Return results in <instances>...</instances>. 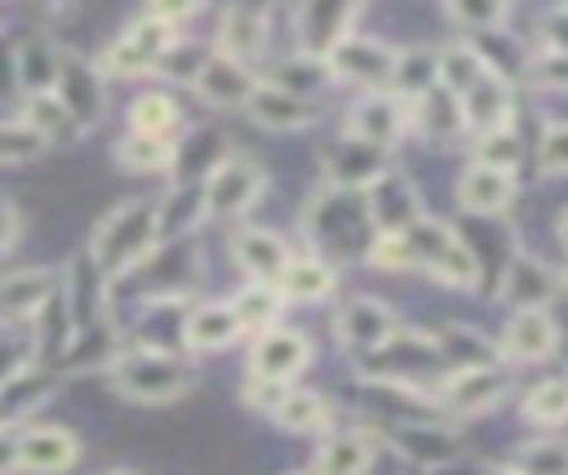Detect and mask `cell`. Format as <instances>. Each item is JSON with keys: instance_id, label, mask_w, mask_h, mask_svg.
<instances>
[{"instance_id": "32", "label": "cell", "mask_w": 568, "mask_h": 475, "mask_svg": "<svg viewBox=\"0 0 568 475\" xmlns=\"http://www.w3.org/2000/svg\"><path fill=\"white\" fill-rule=\"evenodd\" d=\"M373 462V439L364 431H333L315 453V475H364Z\"/></svg>"}, {"instance_id": "22", "label": "cell", "mask_w": 568, "mask_h": 475, "mask_svg": "<svg viewBox=\"0 0 568 475\" xmlns=\"http://www.w3.org/2000/svg\"><path fill=\"white\" fill-rule=\"evenodd\" d=\"M559 346V324L550 320V311H510L506 329H501V360H546Z\"/></svg>"}, {"instance_id": "7", "label": "cell", "mask_w": 568, "mask_h": 475, "mask_svg": "<svg viewBox=\"0 0 568 475\" xmlns=\"http://www.w3.org/2000/svg\"><path fill=\"white\" fill-rule=\"evenodd\" d=\"M395 62H399V49H395V44L373 40V36H359V31H351V36L328 53L333 75L355 80V84H364L368 93H386V89H390Z\"/></svg>"}, {"instance_id": "8", "label": "cell", "mask_w": 568, "mask_h": 475, "mask_svg": "<svg viewBox=\"0 0 568 475\" xmlns=\"http://www.w3.org/2000/svg\"><path fill=\"white\" fill-rule=\"evenodd\" d=\"M324 173H328V186H337V191H368L390 173V151L342 133L324 151Z\"/></svg>"}, {"instance_id": "31", "label": "cell", "mask_w": 568, "mask_h": 475, "mask_svg": "<svg viewBox=\"0 0 568 475\" xmlns=\"http://www.w3.org/2000/svg\"><path fill=\"white\" fill-rule=\"evenodd\" d=\"M413 129L426 133L430 142H453V138L470 133V129H466V115H462V102H457L444 84L430 89L422 102H413Z\"/></svg>"}, {"instance_id": "5", "label": "cell", "mask_w": 568, "mask_h": 475, "mask_svg": "<svg viewBox=\"0 0 568 475\" xmlns=\"http://www.w3.org/2000/svg\"><path fill=\"white\" fill-rule=\"evenodd\" d=\"M262 186H266V173H262L257 160H248V155H226V160L204 178V213L217 218V222H235V218H244V213L257 204Z\"/></svg>"}, {"instance_id": "47", "label": "cell", "mask_w": 568, "mask_h": 475, "mask_svg": "<svg viewBox=\"0 0 568 475\" xmlns=\"http://www.w3.org/2000/svg\"><path fill=\"white\" fill-rule=\"evenodd\" d=\"M541 49L546 53H568V4H555L541 13Z\"/></svg>"}, {"instance_id": "48", "label": "cell", "mask_w": 568, "mask_h": 475, "mask_svg": "<svg viewBox=\"0 0 568 475\" xmlns=\"http://www.w3.org/2000/svg\"><path fill=\"white\" fill-rule=\"evenodd\" d=\"M532 75L541 80V84H550V89H568V53H537V62H532Z\"/></svg>"}, {"instance_id": "3", "label": "cell", "mask_w": 568, "mask_h": 475, "mask_svg": "<svg viewBox=\"0 0 568 475\" xmlns=\"http://www.w3.org/2000/svg\"><path fill=\"white\" fill-rule=\"evenodd\" d=\"M182 40V31L178 27H169L164 18H155L151 9L146 13H138L111 44H106V53H102V71H111V75H151L169 53H173V44Z\"/></svg>"}, {"instance_id": "53", "label": "cell", "mask_w": 568, "mask_h": 475, "mask_svg": "<svg viewBox=\"0 0 568 475\" xmlns=\"http://www.w3.org/2000/svg\"><path fill=\"white\" fill-rule=\"evenodd\" d=\"M293 475H315V471H293Z\"/></svg>"}, {"instance_id": "35", "label": "cell", "mask_w": 568, "mask_h": 475, "mask_svg": "<svg viewBox=\"0 0 568 475\" xmlns=\"http://www.w3.org/2000/svg\"><path fill=\"white\" fill-rule=\"evenodd\" d=\"M49 386H53V377L36 364H27L18 377H9L0 386V426H22V417L49 400Z\"/></svg>"}, {"instance_id": "27", "label": "cell", "mask_w": 568, "mask_h": 475, "mask_svg": "<svg viewBox=\"0 0 568 475\" xmlns=\"http://www.w3.org/2000/svg\"><path fill=\"white\" fill-rule=\"evenodd\" d=\"M510 200H515V178H510V173L470 164V169L457 178V204H462L466 213H475V218H497Z\"/></svg>"}, {"instance_id": "2", "label": "cell", "mask_w": 568, "mask_h": 475, "mask_svg": "<svg viewBox=\"0 0 568 475\" xmlns=\"http://www.w3.org/2000/svg\"><path fill=\"white\" fill-rule=\"evenodd\" d=\"M191 382H195V368L173 346H133L111 355V386L138 404H169L186 395Z\"/></svg>"}, {"instance_id": "21", "label": "cell", "mask_w": 568, "mask_h": 475, "mask_svg": "<svg viewBox=\"0 0 568 475\" xmlns=\"http://www.w3.org/2000/svg\"><path fill=\"white\" fill-rule=\"evenodd\" d=\"M386 439L399 457L417 466H444L457 457V435L439 422H386Z\"/></svg>"}, {"instance_id": "10", "label": "cell", "mask_w": 568, "mask_h": 475, "mask_svg": "<svg viewBox=\"0 0 568 475\" xmlns=\"http://www.w3.org/2000/svg\"><path fill=\"white\" fill-rule=\"evenodd\" d=\"M62 107L71 111V120L80 129H93L102 115H106V80H102V67L89 62L84 53H62V71H58V89Z\"/></svg>"}, {"instance_id": "4", "label": "cell", "mask_w": 568, "mask_h": 475, "mask_svg": "<svg viewBox=\"0 0 568 475\" xmlns=\"http://www.w3.org/2000/svg\"><path fill=\"white\" fill-rule=\"evenodd\" d=\"M408 244L417 253V266H426L439 284L448 289H470L479 280V253L470 249V240H462L448 222H435V218H422L413 231H408Z\"/></svg>"}, {"instance_id": "28", "label": "cell", "mask_w": 568, "mask_h": 475, "mask_svg": "<svg viewBox=\"0 0 568 475\" xmlns=\"http://www.w3.org/2000/svg\"><path fill=\"white\" fill-rule=\"evenodd\" d=\"M337 289V266L320 253H293V262L280 275V293L288 302H320Z\"/></svg>"}, {"instance_id": "44", "label": "cell", "mask_w": 568, "mask_h": 475, "mask_svg": "<svg viewBox=\"0 0 568 475\" xmlns=\"http://www.w3.org/2000/svg\"><path fill=\"white\" fill-rule=\"evenodd\" d=\"M364 257L377 271H408V266H417V253H413L408 235H373V244H368Z\"/></svg>"}, {"instance_id": "34", "label": "cell", "mask_w": 568, "mask_h": 475, "mask_svg": "<svg viewBox=\"0 0 568 475\" xmlns=\"http://www.w3.org/2000/svg\"><path fill=\"white\" fill-rule=\"evenodd\" d=\"M18 120H22L44 146H49V142H71V138L80 133V124L71 120V111L62 107L58 93H31V98H22Z\"/></svg>"}, {"instance_id": "50", "label": "cell", "mask_w": 568, "mask_h": 475, "mask_svg": "<svg viewBox=\"0 0 568 475\" xmlns=\"http://www.w3.org/2000/svg\"><path fill=\"white\" fill-rule=\"evenodd\" d=\"M13 235H18V213L9 204H0V253L13 244Z\"/></svg>"}, {"instance_id": "12", "label": "cell", "mask_w": 568, "mask_h": 475, "mask_svg": "<svg viewBox=\"0 0 568 475\" xmlns=\"http://www.w3.org/2000/svg\"><path fill=\"white\" fill-rule=\"evenodd\" d=\"M333 333H337V342H342L346 351H382V346H390V342L399 337V320H395V311H390L386 302H377V297H351V302L337 311Z\"/></svg>"}, {"instance_id": "49", "label": "cell", "mask_w": 568, "mask_h": 475, "mask_svg": "<svg viewBox=\"0 0 568 475\" xmlns=\"http://www.w3.org/2000/svg\"><path fill=\"white\" fill-rule=\"evenodd\" d=\"M18 426H0V475L4 471H18Z\"/></svg>"}, {"instance_id": "52", "label": "cell", "mask_w": 568, "mask_h": 475, "mask_svg": "<svg viewBox=\"0 0 568 475\" xmlns=\"http://www.w3.org/2000/svg\"><path fill=\"white\" fill-rule=\"evenodd\" d=\"M102 475H133V471H102Z\"/></svg>"}, {"instance_id": "43", "label": "cell", "mask_w": 568, "mask_h": 475, "mask_svg": "<svg viewBox=\"0 0 568 475\" xmlns=\"http://www.w3.org/2000/svg\"><path fill=\"white\" fill-rule=\"evenodd\" d=\"M444 18L470 36H493L501 22H506V4H475V0H462V4H444Z\"/></svg>"}, {"instance_id": "33", "label": "cell", "mask_w": 568, "mask_h": 475, "mask_svg": "<svg viewBox=\"0 0 568 475\" xmlns=\"http://www.w3.org/2000/svg\"><path fill=\"white\" fill-rule=\"evenodd\" d=\"M115 160L120 169L129 173H173V160H178V138H151V133H124L115 142Z\"/></svg>"}, {"instance_id": "20", "label": "cell", "mask_w": 568, "mask_h": 475, "mask_svg": "<svg viewBox=\"0 0 568 475\" xmlns=\"http://www.w3.org/2000/svg\"><path fill=\"white\" fill-rule=\"evenodd\" d=\"M231 257L240 262V271H244L248 280H262V284H280L284 266L293 262L288 244H284L275 231H266V226H244V231H235Z\"/></svg>"}, {"instance_id": "1", "label": "cell", "mask_w": 568, "mask_h": 475, "mask_svg": "<svg viewBox=\"0 0 568 475\" xmlns=\"http://www.w3.org/2000/svg\"><path fill=\"white\" fill-rule=\"evenodd\" d=\"M160 244V200H124L115 204L89 240V257L102 275H129Z\"/></svg>"}, {"instance_id": "38", "label": "cell", "mask_w": 568, "mask_h": 475, "mask_svg": "<svg viewBox=\"0 0 568 475\" xmlns=\"http://www.w3.org/2000/svg\"><path fill=\"white\" fill-rule=\"evenodd\" d=\"M284 431H297V435H315L328 426V400L320 391H302V386H288L280 408L271 413Z\"/></svg>"}, {"instance_id": "37", "label": "cell", "mask_w": 568, "mask_h": 475, "mask_svg": "<svg viewBox=\"0 0 568 475\" xmlns=\"http://www.w3.org/2000/svg\"><path fill=\"white\" fill-rule=\"evenodd\" d=\"M266 80L280 84V89H288V93H297V98H311V102H315V93H320L328 80H337V75H333V67H328L324 58L293 53V58L275 62V71H271Z\"/></svg>"}, {"instance_id": "6", "label": "cell", "mask_w": 568, "mask_h": 475, "mask_svg": "<svg viewBox=\"0 0 568 475\" xmlns=\"http://www.w3.org/2000/svg\"><path fill=\"white\" fill-rule=\"evenodd\" d=\"M510 386V373L497 364H462L453 373H444V382L435 386V404L439 413L448 417H475V413H488Z\"/></svg>"}, {"instance_id": "24", "label": "cell", "mask_w": 568, "mask_h": 475, "mask_svg": "<svg viewBox=\"0 0 568 475\" xmlns=\"http://www.w3.org/2000/svg\"><path fill=\"white\" fill-rule=\"evenodd\" d=\"M235 337H244V324H240L231 302L191 306L182 320V346L186 351H226Z\"/></svg>"}, {"instance_id": "17", "label": "cell", "mask_w": 568, "mask_h": 475, "mask_svg": "<svg viewBox=\"0 0 568 475\" xmlns=\"http://www.w3.org/2000/svg\"><path fill=\"white\" fill-rule=\"evenodd\" d=\"M62 284L53 280V271L44 266H22V271H9L0 275V324H22V320H36L49 297L58 293Z\"/></svg>"}, {"instance_id": "11", "label": "cell", "mask_w": 568, "mask_h": 475, "mask_svg": "<svg viewBox=\"0 0 568 475\" xmlns=\"http://www.w3.org/2000/svg\"><path fill=\"white\" fill-rule=\"evenodd\" d=\"M355 4H337V0H311V4H297L293 9V31H297V53H311V58H324L351 36V22H355Z\"/></svg>"}, {"instance_id": "30", "label": "cell", "mask_w": 568, "mask_h": 475, "mask_svg": "<svg viewBox=\"0 0 568 475\" xmlns=\"http://www.w3.org/2000/svg\"><path fill=\"white\" fill-rule=\"evenodd\" d=\"M430 89H439V49H399V62H395V75H390V89L399 102H422Z\"/></svg>"}, {"instance_id": "36", "label": "cell", "mask_w": 568, "mask_h": 475, "mask_svg": "<svg viewBox=\"0 0 568 475\" xmlns=\"http://www.w3.org/2000/svg\"><path fill=\"white\" fill-rule=\"evenodd\" d=\"M284 293H280V284H262V280H248L235 297H231V306H235V315H240V324H244V333H266V329H280V315H284Z\"/></svg>"}, {"instance_id": "14", "label": "cell", "mask_w": 568, "mask_h": 475, "mask_svg": "<svg viewBox=\"0 0 568 475\" xmlns=\"http://www.w3.org/2000/svg\"><path fill=\"white\" fill-rule=\"evenodd\" d=\"M306 364H311V342L293 329H266V333H257V342L248 351V368L257 382L288 386Z\"/></svg>"}, {"instance_id": "41", "label": "cell", "mask_w": 568, "mask_h": 475, "mask_svg": "<svg viewBox=\"0 0 568 475\" xmlns=\"http://www.w3.org/2000/svg\"><path fill=\"white\" fill-rule=\"evenodd\" d=\"M524 417L537 422V426H559V422H568V377L537 382V386L524 395Z\"/></svg>"}, {"instance_id": "25", "label": "cell", "mask_w": 568, "mask_h": 475, "mask_svg": "<svg viewBox=\"0 0 568 475\" xmlns=\"http://www.w3.org/2000/svg\"><path fill=\"white\" fill-rule=\"evenodd\" d=\"M266 31H271V18L262 9L231 4L222 13V27H217V44L213 49L226 53V58H235V62H244V67H253L262 58V49H266Z\"/></svg>"}, {"instance_id": "42", "label": "cell", "mask_w": 568, "mask_h": 475, "mask_svg": "<svg viewBox=\"0 0 568 475\" xmlns=\"http://www.w3.org/2000/svg\"><path fill=\"white\" fill-rule=\"evenodd\" d=\"M519 160H524V146H519L515 124H510V129H493V133L475 138V164H484V169H497V173H510V178H515Z\"/></svg>"}, {"instance_id": "26", "label": "cell", "mask_w": 568, "mask_h": 475, "mask_svg": "<svg viewBox=\"0 0 568 475\" xmlns=\"http://www.w3.org/2000/svg\"><path fill=\"white\" fill-rule=\"evenodd\" d=\"M244 111H248L262 129H280V133H293V129H302V124H311V120L320 115V107H315L311 98H297V93H288V89H280V84H271V80L257 84V93L248 98Z\"/></svg>"}, {"instance_id": "45", "label": "cell", "mask_w": 568, "mask_h": 475, "mask_svg": "<svg viewBox=\"0 0 568 475\" xmlns=\"http://www.w3.org/2000/svg\"><path fill=\"white\" fill-rule=\"evenodd\" d=\"M40 151H44V142H40L22 120L0 124V164H22V160H31V155H40Z\"/></svg>"}, {"instance_id": "29", "label": "cell", "mask_w": 568, "mask_h": 475, "mask_svg": "<svg viewBox=\"0 0 568 475\" xmlns=\"http://www.w3.org/2000/svg\"><path fill=\"white\" fill-rule=\"evenodd\" d=\"M488 71H497V67L484 58V49H479L475 40H453V44L439 49V84H444L453 98L470 93Z\"/></svg>"}, {"instance_id": "46", "label": "cell", "mask_w": 568, "mask_h": 475, "mask_svg": "<svg viewBox=\"0 0 568 475\" xmlns=\"http://www.w3.org/2000/svg\"><path fill=\"white\" fill-rule=\"evenodd\" d=\"M537 169L546 178H564L568 173V124H550L537 142Z\"/></svg>"}, {"instance_id": "51", "label": "cell", "mask_w": 568, "mask_h": 475, "mask_svg": "<svg viewBox=\"0 0 568 475\" xmlns=\"http://www.w3.org/2000/svg\"><path fill=\"white\" fill-rule=\"evenodd\" d=\"M555 231H559V244H564V249H568V209H564V213H559V226H555Z\"/></svg>"}, {"instance_id": "19", "label": "cell", "mask_w": 568, "mask_h": 475, "mask_svg": "<svg viewBox=\"0 0 568 475\" xmlns=\"http://www.w3.org/2000/svg\"><path fill=\"white\" fill-rule=\"evenodd\" d=\"M462 102V115H466V129L475 138L493 133V129H510L515 120V98H510V80L501 71H488L470 93L457 98Z\"/></svg>"}, {"instance_id": "18", "label": "cell", "mask_w": 568, "mask_h": 475, "mask_svg": "<svg viewBox=\"0 0 568 475\" xmlns=\"http://www.w3.org/2000/svg\"><path fill=\"white\" fill-rule=\"evenodd\" d=\"M555 271L541 262V257H532V253H524V249H515L510 257H506V271H501V297L515 306V311H546V302L555 297Z\"/></svg>"}, {"instance_id": "15", "label": "cell", "mask_w": 568, "mask_h": 475, "mask_svg": "<svg viewBox=\"0 0 568 475\" xmlns=\"http://www.w3.org/2000/svg\"><path fill=\"white\" fill-rule=\"evenodd\" d=\"M364 204H368V222H373L377 235H408L426 218L417 209V191L399 173H386L377 186H368L364 191Z\"/></svg>"}, {"instance_id": "13", "label": "cell", "mask_w": 568, "mask_h": 475, "mask_svg": "<svg viewBox=\"0 0 568 475\" xmlns=\"http://www.w3.org/2000/svg\"><path fill=\"white\" fill-rule=\"evenodd\" d=\"M413 124V107L399 102L395 93H364L351 111H346V133L351 138H364L373 146H395L399 133Z\"/></svg>"}, {"instance_id": "16", "label": "cell", "mask_w": 568, "mask_h": 475, "mask_svg": "<svg viewBox=\"0 0 568 475\" xmlns=\"http://www.w3.org/2000/svg\"><path fill=\"white\" fill-rule=\"evenodd\" d=\"M80 462V439L67 426H27L18 435V471L27 475H62Z\"/></svg>"}, {"instance_id": "39", "label": "cell", "mask_w": 568, "mask_h": 475, "mask_svg": "<svg viewBox=\"0 0 568 475\" xmlns=\"http://www.w3.org/2000/svg\"><path fill=\"white\" fill-rule=\"evenodd\" d=\"M506 475H568V439H528L510 453Z\"/></svg>"}, {"instance_id": "23", "label": "cell", "mask_w": 568, "mask_h": 475, "mask_svg": "<svg viewBox=\"0 0 568 475\" xmlns=\"http://www.w3.org/2000/svg\"><path fill=\"white\" fill-rule=\"evenodd\" d=\"M58 71H62V49L31 31L13 44V75H18V89L31 98V93H53L58 89Z\"/></svg>"}, {"instance_id": "54", "label": "cell", "mask_w": 568, "mask_h": 475, "mask_svg": "<svg viewBox=\"0 0 568 475\" xmlns=\"http://www.w3.org/2000/svg\"><path fill=\"white\" fill-rule=\"evenodd\" d=\"M564 280H568V266H564Z\"/></svg>"}, {"instance_id": "40", "label": "cell", "mask_w": 568, "mask_h": 475, "mask_svg": "<svg viewBox=\"0 0 568 475\" xmlns=\"http://www.w3.org/2000/svg\"><path fill=\"white\" fill-rule=\"evenodd\" d=\"M129 129L133 133H151V138H178V102L169 93H142L129 107Z\"/></svg>"}, {"instance_id": "9", "label": "cell", "mask_w": 568, "mask_h": 475, "mask_svg": "<svg viewBox=\"0 0 568 475\" xmlns=\"http://www.w3.org/2000/svg\"><path fill=\"white\" fill-rule=\"evenodd\" d=\"M257 75H253V67H244V62H235V58H226V53H209L204 58V67L195 71V80H191V89H195V98L204 102V107H213V111H244L248 107V98L257 93Z\"/></svg>"}]
</instances>
